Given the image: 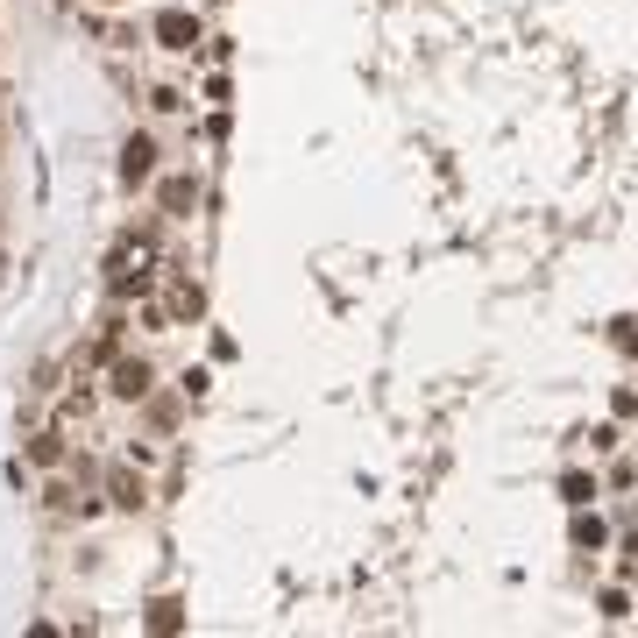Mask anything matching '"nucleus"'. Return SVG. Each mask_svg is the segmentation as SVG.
<instances>
[{"label": "nucleus", "instance_id": "nucleus-10", "mask_svg": "<svg viewBox=\"0 0 638 638\" xmlns=\"http://www.w3.org/2000/svg\"><path fill=\"white\" fill-rule=\"evenodd\" d=\"M561 497H568V504H589V497H596V475H568Z\"/></svg>", "mask_w": 638, "mask_h": 638}, {"label": "nucleus", "instance_id": "nucleus-2", "mask_svg": "<svg viewBox=\"0 0 638 638\" xmlns=\"http://www.w3.org/2000/svg\"><path fill=\"white\" fill-rule=\"evenodd\" d=\"M156 43H164V50H192L199 43V15L192 8H164V15H156Z\"/></svg>", "mask_w": 638, "mask_h": 638}, {"label": "nucleus", "instance_id": "nucleus-3", "mask_svg": "<svg viewBox=\"0 0 638 638\" xmlns=\"http://www.w3.org/2000/svg\"><path fill=\"white\" fill-rule=\"evenodd\" d=\"M149 383H156V369H149L142 355L114 362V397H149Z\"/></svg>", "mask_w": 638, "mask_h": 638}, {"label": "nucleus", "instance_id": "nucleus-7", "mask_svg": "<svg viewBox=\"0 0 638 638\" xmlns=\"http://www.w3.org/2000/svg\"><path fill=\"white\" fill-rule=\"evenodd\" d=\"M199 305H206L199 284H178V291H171V319H199Z\"/></svg>", "mask_w": 638, "mask_h": 638}, {"label": "nucleus", "instance_id": "nucleus-9", "mask_svg": "<svg viewBox=\"0 0 638 638\" xmlns=\"http://www.w3.org/2000/svg\"><path fill=\"white\" fill-rule=\"evenodd\" d=\"M596 610H603L610 624H624V617H631V596H624V589H603V596H596Z\"/></svg>", "mask_w": 638, "mask_h": 638}, {"label": "nucleus", "instance_id": "nucleus-14", "mask_svg": "<svg viewBox=\"0 0 638 638\" xmlns=\"http://www.w3.org/2000/svg\"><path fill=\"white\" fill-rule=\"evenodd\" d=\"M107 8H114V0H107Z\"/></svg>", "mask_w": 638, "mask_h": 638}, {"label": "nucleus", "instance_id": "nucleus-6", "mask_svg": "<svg viewBox=\"0 0 638 638\" xmlns=\"http://www.w3.org/2000/svg\"><path fill=\"white\" fill-rule=\"evenodd\" d=\"M107 490H114V504H121V511H135V504H142V475L114 468V475H107Z\"/></svg>", "mask_w": 638, "mask_h": 638}, {"label": "nucleus", "instance_id": "nucleus-13", "mask_svg": "<svg viewBox=\"0 0 638 638\" xmlns=\"http://www.w3.org/2000/svg\"><path fill=\"white\" fill-rule=\"evenodd\" d=\"M610 341H617L624 355H638V327H631V319H617V334H610Z\"/></svg>", "mask_w": 638, "mask_h": 638}, {"label": "nucleus", "instance_id": "nucleus-4", "mask_svg": "<svg viewBox=\"0 0 638 638\" xmlns=\"http://www.w3.org/2000/svg\"><path fill=\"white\" fill-rule=\"evenodd\" d=\"M156 199H164L171 220H185V213L199 206V178H164V192H156Z\"/></svg>", "mask_w": 638, "mask_h": 638}, {"label": "nucleus", "instance_id": "nucleus-11", "mask_svg": "<svg viewBox=\"0 0 638 638\" xmlns=\"http://www.w3.org/2000/svg\"><path fill=\"white\" fill-rule=\"evenodd\" d=\"M149 624H156V631H178V624H185V610H178V603H156V610H149Z\"/></svg>", "mask_w": 638, "mask_h": 638}, {"label": "nucleus", "instance_id": "nucleus-8", "mask_svg": "<svg viewBox=\"0 0 638 638\" xmlns=\"http://www.w3.org/2000/svg\"><path fill=\"white\" fill-rule=\"evenodd\" d=\"M29 461H36V468H57V461H64L57 433H36V440H29Z\"/></svg>", "mask_w": 638, "mask_h": 638}, {"label": "nucleus", "instance_id": "nucleus-5", "mask_svg": "<svg viewBox=\"0 0 638 638\" xmlns=\"http://www.w3.org/2000/svg\"><path fill=\"white\" fill-rule=\"evenodd\" d=\"M568 539H575V546H582V553H596V546H603V539H610V525H603V518H596V511H589V504H575V532H568Z\"/></svg>", "mask_w": 638, "mask_h": 638}, {"label": "nucleus", "instance_id": "nucleus-1", "mask_svg": "<svg viewBox=\"0 0 638 638\" xmlns=\"http://www.w3.org/2000/svg\"><path fill=\"white\" fill-rule=\"evenodd\" d=\"M149 178H156V142H149V135H128V142H121V185L135 192V185H149Z\"/></svg>", "mask_w": 638, "mask_h": 638}, {"label": "nucleus", "instance_id": "nucleus-12", "mask_svg": "<svg viewBox=\"0 0 638 638\" xmlns=\"http://www.w3.org/2000/svg\"><path fill=\"white\" fill-rule=\"evenodd\" d=\"M582 440H589V447H596V454H610V447H617V426H589V433H582Z\"/></svg>", "mask_w": 638, "mask_h": 638}]
</instances>
